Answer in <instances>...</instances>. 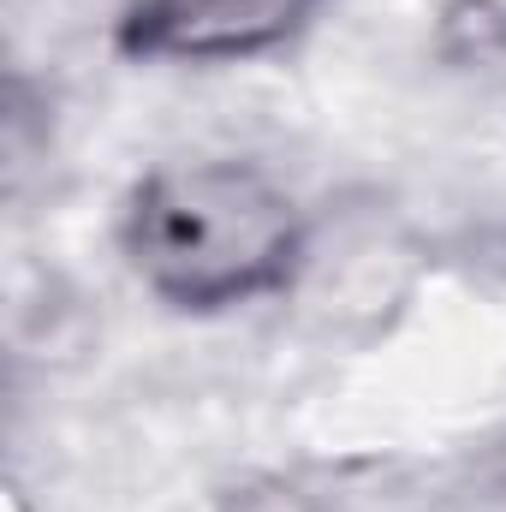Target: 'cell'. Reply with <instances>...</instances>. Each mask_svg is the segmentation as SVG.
<instances>
[{
	"mask_svg": "<svg viewBox=\"0 0 506 512\" xmlns=\"http://www.w3.org/2000/svg\"><path fill=\"white\" fill-rule=\"evenodd\" d=\"M120 245L161 304L215 316L286 292L310 227L298 197L251 161H179L131 185Z\"/></svg>",
	"mask_w": 506,
	"mask_h": 512,
	"instance_id": "obj_1",
	"label": "cell"
},
{
	"mask_svg": "<svg viewBox=\"0 0 506 512\" xmlns=\"http://www.w3.org/2000/svg\"><path fill=\"white\" fill-rule=\"evenodd\" d=\"M322 0H126L114 18V48L126 60L173 66H233L286 48Z\"/></svg>",
	"mask_w": 506,
	"mask_h": 512,
	"instance_id": "obj_2",
	"label": "cell"
},
{
	"mask_svg": "<svg viewBox=\"0 0 506 512\" xmlns=\"http://www.w3.org/2000/svg\"><path fill=\"white\" fill-rule=\"evenodd\" d=\"M441 54L459 66L506 54V12L495 0H453L441 12Z\"/></svg>",
	"mask_w": 506,
	"mask_h": 512,
	"instance_id": "obj_3",
	"label": "cell"
},
{
	"mask_svg": "<svg viewBox=\"0 0 506 512\" xmlns=\"http://www.w3.org/2000/svg\"><path fill=\"white\" fill-rule=\"evenodd\" d=\"M239 512H316L298 489H280V483H268V489H251L245 501H239Z\"/></svg>",
	"mask_w": 506,
	"mask_h": 512,
	"instance_id": "obj_4",
	"label": "cell"
}]
</instances>
